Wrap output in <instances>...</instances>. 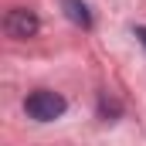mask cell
<instances>
[{
	"mask_svg": "<svg viewBox=\"0 0 146 146\" xmlns=\"http://www.w3.org/2000/svg\"><path fill=\"white\" fill-rule=\"evenodd\" d=\"M61 3H65L68 17H72L78 27H92V14H88V7H85L82 0H61Z\"/></svg>",
	"mask_w": 146,
	"mask_h": 146,
	"instance_id": "obj_3",
	"label": "cell"
},
{
	"mask_svg": "<svg viewBox=\"0 0 146 146\" xmlns=\"http://www.w3.org/2000/svg\"><path fill=\"white\" fill-rule=\"evenodd\" d=\"M24 109H27V115L37 119V122H54L58 115H65L68 102H65L58 92H51V88H37V92H31V95L24 99Z\"/></svg>",
	"mask_w": 146,
	"mask_h": 146,
	"instance_id": "obj_1",
	"label": "cell"
},
{
	"mask_svg": "<svg viewBox=\"0 0 146 146\" xmlns=\"http://www.w3.org/2000/svg\"><path fill=\"white\" fill-rule=\"evenodd\" d=\"M37 27H41V21H37L34 10H27V7H14V10L7 14V21H3V31H7L10 37H17V41L34 37Z\"/></svg>",
	"mask_w": 146,
	"mask_h": 146,
	"instance_id": "obj_2",
	"label": "cell"
},
{
	"mask_svg": "<svg viewBox=\"0 0 146 146\" xmlns=\"http://www.w3.org/2000/svg\"><path fill=\"white\" fill-rule=\"evenodd\" d=\"M136 37H139V41H143V44H146V27H143V24L136 27Z\"/></svg>",
	"mask_w": 146,
	"mask_h": 146,
	"instance_id": "obj_4",
	"label": "cell"
}]
</instances>
